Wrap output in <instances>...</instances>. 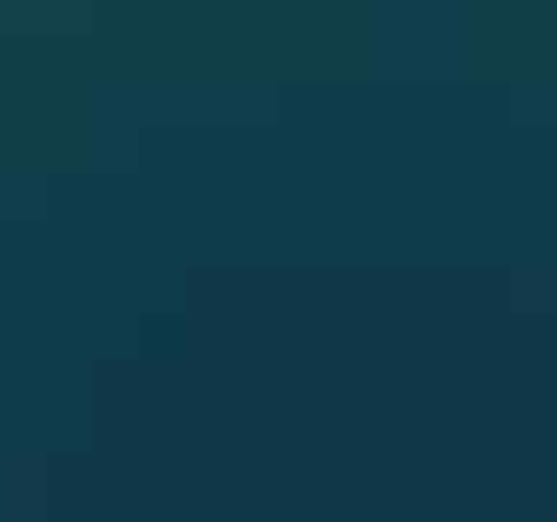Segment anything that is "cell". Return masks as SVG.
I'll return each instance as SVG.
<instances>
[]
</instances>
